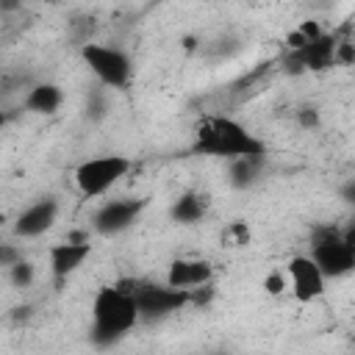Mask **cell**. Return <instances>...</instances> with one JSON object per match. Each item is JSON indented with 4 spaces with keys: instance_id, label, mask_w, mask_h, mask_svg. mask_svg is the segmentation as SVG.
Here are the masks:
<instances>
[{
    "instance_id": "8",
    "label": "cell",
    "mask_w": 355,
    "mask_h": 355,
    "mask_svg": "<svg viewBox=\"0 0 355 355\" xmlns=\"http://www.w3.org/2000/svg\"><path fill=\"white\" fill-rule=\"evenodd\" d=\"M286 275H288V286L294 300L300 302H313L324 294V272L319 269V263L311 255H294L286 263Z\"/></svg>"
},
{
    "instance_id": "18",
    "label": "cell",
    "mask_w": 355,
    "mask_h": 355,
    "mask_svg": "<svg viewBox=\"0 0 355 355\" xmlns=\"http://www.w3.org/2000/svg\"><path fill=\"white\" fill-rule=\"evenodd\" d=\"M263 288H266V294H272V297L283 294V291L288 288V275H286V272H269L266 280H263Z\"/></svg>"
},
{
    "instance_id": "3",
    "label": "cell",
    "mask_w": 355,
    "mask_h": 355,
    "mask_svg": "<svg viewBox=\"0 0 355 355\" xmlns=\"http://www.w3.org/2000/svg\"><path fill=\"white\" fill-rule=\"evenodd\" d=\"M119 286H125L139 305L141 322H153V319H164L180 308L189 305V288H175L166 280L164 283H153V280H133L125 277L119 280Z\"/></svg>"
},
{
    "instance_id": "9",
    "label": "cell",
    "mask_w": 355,
    "mask_h": 355,
    "mask_svg": "<svg viewBox=\"0 0 355 355\" xmlns=\"http://www.w3.org/2000/svg\"><path fill=\"white\" fill-rule=\"evenodd\" d=\"M58 216V200L55 197H42L36 202H31L14 222V233L19 239H36L42 233H47L55 225Z\"/></svg>"
},
{
    "instance_id": "13",
    "label": "cell",
    "mask_w": 355,
    "mask_h": 355,
    "mask_svg": "<svg viewBox=\"0 0 355 355\" xmlns=\"http://www.w3.org/2000/svg\"><path fill=\"white\" fill-rule=\"evenodd\" d=\"M208 208H211L208 194H202V191H183L172 202V219L178 225H197L200 219H205Z\"/></svg>"
},
{
    "instance_id": "23",
    "label": "cell",
    "mask_w": 355,
    "mask_h": 355,
    "mask_svg": "<svg viewBox=\"0 0 355 355\" xmlns=\"http://www.w3.org/2000/svg\"><path fill=\"white\" fill-rule=\"evenodd\" d=\"M86 111H89V116H92V119H100V116H103V100L94 94V97H92V103H86Z\"/></svg>"
},
{
    "instance_id": "7",
    "label": "cell",
    "mask_w": 355,
    "mask_h": 355,
    "mask_svg": "<svg viewBox=\"0 0 355 355\" xmlns=\"http://www.w3.org/2000/svg\"><path fill=\"white\" fill-rule=\"evenodd\" d=\"M144 211V200L139 197H119V200H108L103 202L94 216H92V227L100 236H116L122 230H128Z\"/></svg>"
},
{
    "instance_id": "5",
    "label": "cell",
    "mask_w": 355,
    "mask_h": 355,
    "mask_svg": "<svg viewBox=\"0 0 355 355\" xmlns=\"http://www.w3.org/2000/svg\"><path fill=\"white\" fill-rule=\"evenodd\" d=\"M311 258L319 263L324 277H341L355 269V247L344 239V230H336V227L313 230Z\"/></svg>"
},
{
    "instance_id": "1",
    "label": "cell",
    "mask_w": 355,
    "mask_h": 355,
    "mask_svg": "<svg viewBox=\"0 0 355 355\" xmlns=\"http://www.w3.org/2000/svg\"><path fill=\"white\" fill-rule=\"evenodd\" d=\"M141 322L136 297L114 283V286H103L94 294L92 302V341L97 347H111L119 338H125L136 324Z\"/></svg>"
},
{
    "instance_id": "11",
    "label": "cell",
    "mask_w": 355,
    "mask_h": 355,
    "mask_svg": "<svg viewBox=\"0 0 355 355\" xmlns=\"http://www.w3.org/2000/svg\"><path fill=\"white\" fill-rule=\"evenodd\" d=\"M214 280V263L208 258H175L166 269V283L175 288H197Z\"/></svg>"
},
{
    "instance_id": "25",
    "label": "cell",
    "mask_w": 355,
    "mask_h": 355,
    "mask_svg": "<svg viewBox=\"0 0 355 355\" xmlns=\"http://www.w3.org/2000/svg\"><path fill=\"white\" fill-rule=\"evenodd\" d=\"M349 225H355V214H352V219H349Z\"/></svg>"
},
{
    "instance_id": "10",
    "label": "cell",
    "mask_w": 355,
    "mask_h": 355,
    "mask_svg": "<svg viewBox=\"0 0 355 355\" xmlns=\"http://www.w3.org/2000/svg\"><path fill=\"white\" fill-rule=\"evenodd\" d=\"M92 255V244L89 241H72V239H64L61 244H53L47 258H50V272H53V280L55 283H64L69 275H75L83 261Z\"/></svg>"
},
{
    "instance_id": "17",
    "label": "cell",
    "mask_w": 355,
    "mask_h": 355,
    "mask_svg": "<svg viewBox=\"0 0 355 355\" xmlns=\"http://www.w3.org/2000/svg\"><path fill=\"white\" fill-rule=\"evenodd\" d=\"M222 239H225L230 247H244V244L250 241V227H247L244 222H230V225L225 227Z\"/></svg>"
},
{
    "instance_id": "6",
    "label": "cell",
    "mask_w": 355,
    "mask_h": 355,
    "mask_svg": "<svg viewBox=\"0 0 355 355\" xmlns=\"http://www.w3.org/2000/svg\"><path fill=\"white\" fill-rule=\"evenodd\" d=\"M80 58H83V64L94 72V78L103 86L128 89V83L133 78V64H130V58L119 47H108V44H97V42H83L80 44Z\"/></svg>"
},
{
    "instance_id": "14",
    "label": "cell",
    "mask_w": 355,
    "mask_h": 355,
    "mask_svg": "<svg viewBox=\"0 0 355 355\" xmlns=\"http://www.w3.org/2000/svg\"><path fill=\"white\" fill-rule=\"evenodd\" d=\"M263 164H266V155H241V158L227 161L230 186H233V189H250V186L261 178Z\"/></svg>"
},
{
    "instance_id": "2",
    "label": "cell",
    "mask_w": 355,
    "mask_h": 355,
    "mask_svg": "<svg viewBox=\"0 0 355 355\" xmlns=\"http://www.w3.org/2000/svg\"><path fill=\"white\" fill-rule=\"evenodd\" d=\"M191 153L233 161L241 155H266V144L230 116H205L197 125Z\"/></svg>"
},
{
    "instance_id": "21",
    "label": "cell",
    "mask_w": 355,
    "mask_h": 355,
    "mask_svg": "<svg viewBox=\"0 0 355 355\" xmlns=\"http://www.w3.org/2000/svg\"><path fill=\"white\" fill-rule=\"evenodd\" d=\"M22 255L17 252V247L14 244H3V250H0V263L3 266H11V263H17Z\"/></svg>"
},
{
    "instance_id": "20",
    "label": "cell",
    "mask_w": 355,
    "mask_h": 355,
    "mask_svg": "<svg viewBox=\"0 0 355 355\" xmlns=\"http://www.w3.org/2000/svg\"><path fill=\"white\" fill-rule=\"evenodd\" d=\"M308 42H313V39H319L324 31H322V25L316 22V19H305V22H300V28H297Z\"/></svg>"
},
{
    "instance_id": "19",
    "label": "cell",
    "mask_w": 355,
    "mask_h": 355,
    "mask_svg": "<svg viewBox=\"0 0 355 355\" xmlns=\"http://www.w3.org/2000/svg\"><path fill=\"white\" fill-rule=\"evenodd\" d=\"M297 122H300V128H316L319 125V111L316 108H311V105H305V108H300L297 111Z\"/></svg>"
},
{
    "instance_id": "24",
    "label": "cell",
    "mask_w": 355,
    "mask_h": 355,
    "mask_svg": "<svg viewBox=\"0 0 355 355\" xmlns=\"http://www.w3.org/2000/svg\"><path fill=\"white\" fill-rule=\"evenodd\" d=\"M17 8V0H3V11H14Z\"/></svg>"
},
{
    "instance_id": "12",
    "label": "cell",
    "mask_w": 355,
    "mask_h": 355,
    "mask_svg": "<svg viewBox=\"0 0 355 355\" xmlns=\"http://www.w3.org/2000/svg\"><path fill=\"white\" fill-rule=\"evenodd\" d=\"M336 50H338V36L336 33H322L319 39L308 42L302 50H288L305 69L311 72H322L330 69L336 64Z\"/></svg>"
},
{
    "instance_id": "16",
    "label": "cell",
    "mask_w": 355,
    "mask_h": 355,
    "mask_svg": "<svg viewBox=\"0 0 355 355\" xmlns=\"http://www.w3.org/2000/svg\"><path fill=\"white\" fill-rule=\"evenodd\" d=\"M8 280H11L17 288H28V286L36 280V269H33V263L25 261V258H19L17 263L8 266Z\"/></svg>"
},
{
    "instance_id": "4",
    "label": "cell",
    "mask_w": 355,
    "mask_h": 355,
    "mask_svg": "<svg viewBox=\"0 0 355 355\" xmlns=\"http://www.w3.org/2000/svg\"><path fill=\"white\" fill-rule=\"evenodd\" d=\"M130 158L125 155H97V158H86L83 164H78L75 169V186L83 197H100L105 194L114 183H119L128 172H130Z\"/></svg>"
},
{
    "instance_id": "22",
    "label": "cell",
    "mask_w": 355,
    "mask_h": 355,
    "mask_svg": "<svg viewBox=\"0 0 355 355\" xmlns=\"http://www.w3.org/2000/svg\"><path fill=\"white\" fill-rule=\"evenodd\" d=\"M341 200L349 202V205L355 208V178H349V180L341 186Z\"/></svg>"
},
{
    "instance_id": "15",
    "label": "cell",
    "mask_w": 355,
    "mask_h": 355,
    "mask_svg": "<svg viewBox=\"0 0 355 355\" xmlns=\"http://www.w3.org/2000/svg\"><path fill=\"white\" fill-rule=\"evenodd\" d=\"M61 100H64V94L55 83H36L25 94V108L33 114H55Z\"/></svg>"
}]
</instances>
